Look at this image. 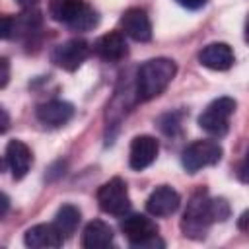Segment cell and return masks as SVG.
Here are the masks:
<instances>
[{"mask_svg": "<svg viewBox=\"0 0 249 249\" xmlns=\"http://www.w3.org/2000/svg\"><path fill=\"white\" fill-rule=\"evenodd\" d=\"M177 64L171 58H152L138 68L136 95L140 101H150L163 93V89L175 78Z\"/></svg>", "mask_w": 249, "mask_h": 249, "instance_id": "obj_1", "label": "cell"}, {"mask_svg": "<svg viewBox=\"0 0 249 249\" xmlns=\"http://www.w3.org/2000/svg\"><path fill=\"white\" fill-rule=\"evenodd\" d=\"M212 222L214 220H212V210H210V198L206 196V193L202 191V193L193 195L183 214V222H181L183 233L193 239H202Z\"/></svg>", "mask_w": 249, "mask_h": 249, "instance_id": "obj_2", "label": "cell"}, {"mask_svg": "<svg viewBox=\"0 0 249 249\" xmlns=\"http://www.w3.org/2000/svg\"><path fill=\"white\" fill-rule=\"evenodd\" d=\"M121 230L132 247H163L158 239V224L144 214H124Z\"/></svg>", "mask_w": 249, "mask_h": 249, "instance_id": "obj_3", "label": "cell"}, {"mask_svg": "<svg viewBox=\"0 0 249 249\" xmlns=\"http://www.w3.org/2000/svg\"><path fill=\"white\" fill-rule=\"evenodd\" d=\"M235 111V101L231 97H218L214 99L198 117V124L212 136H224L228 132L230 117Z\"/></svg>", "mask_w": 249, "mask_h": 249, "instance_id": "obj_4", "label": "cell"}, {"mask_svg": "<svg viewBox=\"0 0 249 249\" xmlns=\"http://www.w3.org/2000/svg\"><path fill=\"white\" fill-rule=\"evenodd\" d=\"M99 208L113 216H124L130 210V198L126 191V183L121 177H113L103 183L97 191Z\"/></svg>", "mask_w": 249, "mask_h": 249, "instance_id": "obj_5", "label": "cell"}, {"mask_svg": "<svg viewBox=\"0 0 249 249\" xmlns=\"http://www.w3.org/2000/svg\"><path fill=\"white\" fill-rule=\"evenodd\" d=\"M220 158H222V146L218 142H214V140H196V142L189 144L183 150L181 161H183V167L187 171L195 173L202 167L218 163Z\"/></svg>", "mask_w": 249, "mask_h": 249, "instance_id": "obj_6", "label": "cell"}, {"mask_svg": "<svg viewBox=\"0 0 249 249\" xmlns=\"http://www.w3.org/2000/svg\"><path fill=\"white\" fill-rule=\"evenodd\" d=\"M89 54V45L84 39H68L56 45L51 53V60L62 70H76Z\"/></svg>", "mask_w": 249, "mask_h": 249, "instance_id": "obj_7", "label": "cell"}, {"mask_svg": "<svg viewBox=\"0 0 249 249\" xmlns=\"http://www.w3.org/2000/svg\"><path fill=\"white\" fill-rule=\"evenodd\" d=\"M121 27L124 35L138 43H146L152 39V23L148 14L142 8H130L121 16Z\"/></svg>", "mask_w": 249, "mask_h": 249, "instance_id": "obj_8", "label": "cell"}, {"mask_svg": "<svg viewBox=\"0 0 249 249\" xmlns=\"http://www.w3.org/2000/svg\"><path fill=\"white\" fill-rule=\"evenodd\" d=\"M158 150H160V146H158V140L154 136H148V134L136 136L130 144V154H128L130 167L136 169V171L146 169L156 160Z\"/></svg>", "mask_w": 249, "mask_h": 249, "instance_id": "obj_9", "label": "cell"}, {"mask_svg": "<svg viewBox=\"0 0 249 249\" xmlns=\"http://www.w3.org/2000/svg\"><path fill=\"white\" fill-rule=\"evenodd\" d=\"M181 204V196L175 189L161 185L156 191H152V195L146 200V210L152 216H171Z\"/></svg>", "mask_w": 249, "mask_h": 249, "instance_id": "obj_10", "label": "cell"}, {"mask_svg": "<svg viewBox=\"0 0 249 249\" xmlns=\"http://www.w3.org/2000/svg\"><path fill=\"white\" fill-rule=\"evenodd\" d=\"M62 235L54 224H37L29 228L23 235V241L31 249H54L62 245Z\"/></svg>", "mask_w": 249, "mask_h": 249, "instance_id": "obj_11", "label": "cell"}, {"mask_svg": "<svg viewBox=\"0 0 249 249\" xmlns=\"http://www.w3.org/2000/svg\"><path fill=\"white\" fill-rule=\"evenodd\" d=\"M235 56L228 43H210L198 53V62L210 70H228Z\"/></svg>", "mask_w": 249, "mask_h": 249, "instance_id": "obj_12", "label": "cell"}, {"mask_svg": "<svg viewBox=\"0 0 249 249\" xmlns=\"http://www.w3.org/2000/svg\"><path fill=\"white\" fill-rule=\"evenodd\" d=\"M74 117V105L62 99H53L37 107V119L49 126H62Z\"/></svg>", "mask_w": 249, "mask_h": 249, "instance_id": "obj_13", "label": "cell"}, {"mask_svg": "<svg viewBox=\"0 0 249 249\" xmlns=\"http://www.w3.org/2000/svg\"><path fill=\"white\" fill-rule=\"evenodd\" d=\"M93 49H95L97 56H101L103 60H109V62H117V60L124 58L128 53L124 35L121 31H109V33L101 35L95 41Z\"/></svg>", "mask_w": 249, "mask_h": 249, "instance_id": "obj_14", "label": "cell"}, {"mask_svg": "<svg viewBox=\"0 0 249 249\" xmlns=\"http://www.w3.org/2000/svg\"><path fill=\"white\" fill-rule=\"evenodd\" d=\"M6 161H8L10 169H12L14 179L25 177L29 167H31V161H33L29 146L25 142H21V140L8 142V146H6Z\"/></svg>", "mask_w": 249, "mask_h": 249, "instance_id": "obj_15", "label": "cell"}, {"mask_svg": "<svg viewBox=\"0 0 249 249\" xmlns=\"http://www.w3.org/2000/svg\"><path fill=\"white\" fill-rule=\"evenodd\" d=\"M113 243V230L103 220H91L82 233V245L86 249H105Z\"/></svg>", "mask_w": 249, "mask_h": 249, "instance_id": "obj_16", "label": "cell"}, {"mask_svg": "<svg viewBox=\"0 0 249 249\" xmlns=\"http://www.w3.org/2000/svg\"><path fill=\"white\" fill-rule=\"evenodd\" d=\"M86 8L88 4L84 0H51V16L70 27Z\"/></svg>", "mask_w": 249, "mask_h": 249, "instance_id": "obj_17", "label": "cell"}, {"mask_svg": "<svg viewBox=\"0 0 249 249\" xmlns=\"http://www.w3.org/2000/svg\"><path fill=\"white\" fill-rule=\"evenodd\" d=\"M80 210L74 204H62L54 214V228L60 231L62 237H68L76 231L80 224Z\"/></svg>", "mask_w": 249, "mask_h": 249, "instance_id": "obj_18", "label": "cell"}, {"mask_svg": "<svg viewBox=\"0 0 249 249\" xmlns=\"http://www.w3.org/2000/svg\"><path fill=\"white\" fill-rule=\"evenodd\" d=\"M210 210L214 222H224L230 216V204L224 198H210Z\"/></svg>", "mask_w": 249, "mask_h": 249, "instance_id": "obj_19", "label": "cell"}, {"mask_svg": "<svg viewBox=\"0 0 249 249\" xmlns=\"http://www.w3.org/2000/svg\"><path fill=\"white\" fill-rule=\"evenodd\" d=\"M12 29H14V19L8 16H0V41L12 37Z\"/></svg>", "mask_w": 249, "mask_h": 249, "instance_id": "obj_20", "label": "cell"}, {"mask_svg": "<svg viewBox=\"0 0 249 249\" xmlns=\"http://www.w3.org/2000/svg\"><path fill=\"white\" fill-rule=\"evenodd\" d=\"M8 82H10V62L8 58L0 56V88L8 86Z\"/></svg>", "mask_w": 249, "mask_h": 249, "instance_id": "obj_21", "label": "cell"}, {"mask_svg": "<svg viewBox=\"0 0 249 249\" xmlns=\"http://www.w3.org/2000/svg\"><path fill=\"white\" fill-rule=\"evenodd\" d=\"M206 2H208V0H177V4L183 6V8H187V10H198V8H202Z\"/></svg>", "mask_w": 249, "mask_h": 249, "instance_id": "obj_22", "label": "cell"}, {"mask_svg": "<svg viewBox=\"0 0 249 249\" xmlns=\"http://www.w3.org/2000/svg\"><path fill=\"white\" fill-rule=\"evenodd\" d=\"M8 126H10V115H8V111L0 105V134H2V132H6V130H8Z\"/></svg>", "mask_w": 249, "mask_h": 249, "instance_id": "obj_23", "label": "cell"}, {"mask_svg": "<svg viewBox=\"0 0 249 249\" xmlns=\"http://www.w3.org/2000/svg\"><path fill=\"white\" fill-rule=\"evenodd\" d=\"M8 210H10V198H8V195L0 193V218H2Z\"/></svg>", "mask_w": 249, "mask_h": 249, "instance_id": "obj_24", "label": "cell"}, {"mask_svg": "<svg viewBox=\"0 0 249 249\" xmlns=\"http://www.w3.org/2000/svg\"><path fill=\"white\" fill-rule=\"evenodd\" d=\"M16 2H18L21 8H25V10H31V8L37 4V0H16Z\"/></svg>", "mask_w": 249, "mask_h": 249, "instance_id": "obj_25", "label": "cell"}, {"mask_svg": "<svg viewBox=\"0 0 249 249\" xmlns=\"http://www.w3.org/2000/svg\"><path fill=\"white\" fill-rule=\"evenodd\" d=\"M0 169H2V163H0Z\"/></svg>", "mask_w": 249, "mask_h": 249, "instance_id": "obj_26", "label": "cell"}]
</instances>
